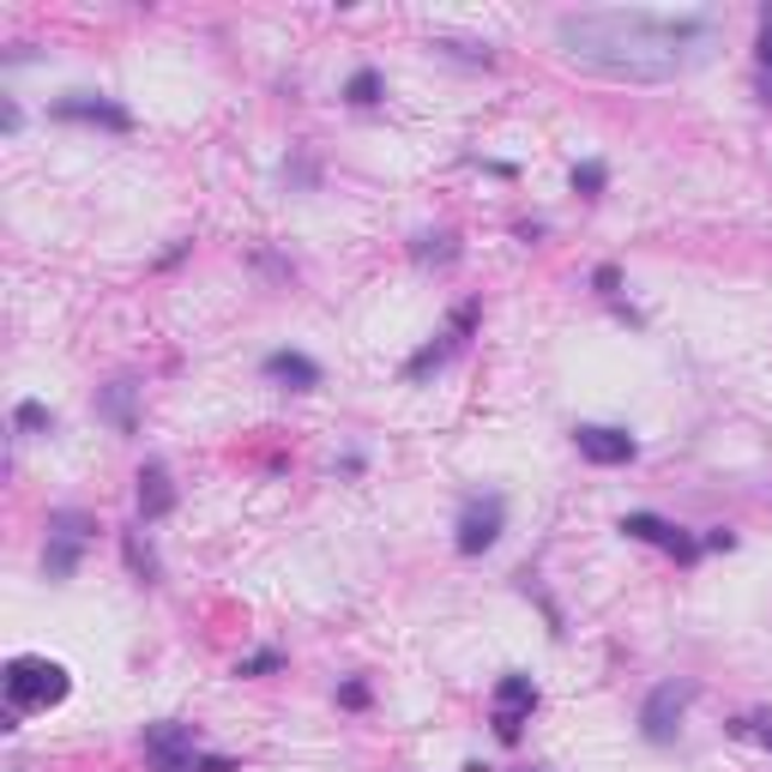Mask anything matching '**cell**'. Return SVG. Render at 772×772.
Listing matches in <instances>:
<instances>
[{
    "mask_svg": "<svg viewBox=\"0 0 772 772\" xmlns=\"http://www.w3.org/2000/svg\"><path fill=\"white\" fill-rule=\"evenodd\" d=\"M380 97H386V79H380L375 67H356L351 85H344V103H351V109H375Z\"/></svg>",
    "mask_w": 772,
    "mask_h": 772,
    "instance_id": "15",
    "label": "cell"
},
{
    "mask_svg": "<svg viewBox=\"0 0 772 772\" xmlns=\"http://www.w3.org/2000/svg\"><path fill=\"white\" fill-rule=\"evenodd\" d=\"M730 730H737V737H754L761 749H772V718H737Z\"/></svg>",
    "mask_w": 772,
    "mask_h": 772,
    "instance_id": "22",
    "label": "cell"
},
{
    "mask_svg": "<svg viewBox=\"0 0 772 772\" xmlns=\"http://www.w3.org/2000/svg\"><path fill=\"white\" fill-rule=\"evenodd\" d=\"M754 61H761V73H772V7H761V43H754Z\"/></svg>",
    "mask_w": 772,
    "mask_h": 772,
    "instance_id": "23",
    "label": "cell"
},
{
    "mask_svg": "<svg viewBox=\"0 0 772 772\" xmlns=\"http://www.w3.org/2000/svg\"><path fill=\"white\" fill-rule=\"evenodd\" d=\"M694 682H658V688L646 694V706H640V737L646 742H676V730H682V718H688V706H694Z\"/></svg>",
    "mask_w": 772,
    "mask_h": 772,
    "instance_id": "3",
    "label": "cell"
},
{
    "mask_svg": "<svg viewBox=\"0 0 772 772\" xmlns=\"http://www.w3.org/2000/svg\"><path fill=\"white\" fill-rule=\"evenodd\" d=\"M501 525H507V501L501 495H471L465 507H459V525H453L459 556H483V549H495Z\"/></svg>",
    "mask_w": 772,
    "mask_h": 772,
    "instance_id": "6",
    "label": "cell"
},
{
    "mask_svg": "<svg viewBox=\"0 0 772 772\" xmlns=\"http://www.w3.org/2000/svg\"><path fill=\"white\" fill-rule=\"evenodd\" d=\"M97 417L115 435H139V380H109L97 393Z\"/></svg>",
    "mask_w": 772,
    "mask_h": 772,
    "instance_id": "13",
    "label": "cell"
},
{
    "mask_svg": "<svg viewBox=\"0 0 772 772\" xmlns=\"http://www.w3.org/2000/svg\"><path fill=\"white\" fill-rule=\"evenodd\" d=\"M471 332H478V302H459V308H453V320H447V332H441L435 344H422L417 356H410V363H405V375H410V380H422L429 368L453 363V356L471 344Z\"/></svg>",
    "mask_w": 772,
    "mask_h": 772,
    "instance_id": "8",
    "label": "cell"
},
{
    "mask_svg": "<svg viewBox=\"0 0 772 772\" xmlns=\"http://www.w3.org/2000/svg\"><path fill=\"white\" fill-rule=\"evenodd\" d=\"M556 43L586 73L628 79V85H664L694 73L718 49V19L712 12H646V7L561 12Z\"/></svg>",
    "mask_w": 772,
    "mask_h": 772,
    "instance_id": "1",
    "label": "cell"
},
{
    "mask_svg": "<svg viewBox=\"0 0 772 772\" xmlns=\"http://www.w3.org/2000/svg\"><path fill=\"white\" fill-rule=\"evenodd\" d=\"M700 549H737V532H725V525H718V532L700 537Z\"/></svg>",
    "mask_w": 772,
    "mask_h": 772,
    "instance_id": "26",
    "label": "cell"
},
{
    "mask_svg": "<svg viewBox=\"0 0 772 772\" xmlns=\"http://www.w3.org/2000/svg\"><path fill=\"white\" fill-rule=\"evenodd\" d=\"M139 489H133V501H139V519L146 525H158V519H170L175 513V483H170V465H139V478H133Z\"/></svg>",
    "mask_w": 772,
    "mask_h": 772,
    "instance_id": "12",
    "label": "cell"
},
{
    "mask_svg": "<svg viewBox=\"0 0 772 772\" xmlns=\"http://www.w3.org/2000/svg\"><path fill=\"white\" fill-rule=\"evenodd\" d=\"M200 772H242L229 754H200Z\"/></svg>",
    "mask_w": 772,
    "mask_h": 772,
    "instance_id": "27",
    "label": "cell"
},
{
    "mask_svg": "<svg viewBox=\"0 0 772 772\" xmlns=\"http://www.w3.org/2000/svg\"><path fill=\"white\" fill-rule=\"evenodd\" d=\"M532 712H537V682L519 676V671H507V676L495 682V706H489V718H495V737L513 749V742L525 737V725H532Z\"/></svg>",
    "mask_w": 772,
    "mask_h": 772,
    "instance_id": "5",
    "label": "cell"
},
{
    "mask_svg": "<svg viewBox=\"0 0 772 772\" xmlns=\"http://www.w3.org/2000/svg\"><path fill=\"white\" fill-rule=\"evenodd\" d=\"M121 549H127V568L139 579H158V556H151V544H139V532H121Z\"/></svg>",
    "mask_w": 772,
    "mask_h": 772,
    "instance_id": "17",
    "label": "cell"
},
{
    "mask_svg": "<svg viewBox=\"0 0 772 772\" xmlns=\"http://www.w3.org/2000/svg\"><path fill=\"white\" fill-rule=\"evenodd\" d=\"M603 187H610V170H603V163H573V193H586V200H598Z\"/></svg>",
    "mask_w": 772,
    "mask_h": 772,
    "instance_id": "19",
    "label": "cell"
},
{
    "mask_svg": "<svg viewBox=\"0 0 772 772\" xmlns=\"http://www.w3.org/2000/svg\"><path fill=\"white\" fill-rule=\"evenodd\" d=\"M591 285H598V296H615V290H622V272H615V266H598Z\"/></svg>",
    "mask_w": 772,
    "mask_h": 772,
    "instance_id": "25",
    "label": "cell"
},
{
    "mask_svg": "<svg viewBox=\"0 0 772 772\" xmlns=\"http://www.w3.org/2000/svg\"><path fill=\"white\" fill-rule=\"evenodd\" d=\"M761 103H772V73H761Z\"/></svg>",
    "mask_w": 772,
    "mask_h": 772,
    "instance_id": "28",
    "label": "cell"
},
{
    "mask_svg": "<svg viewBox=\"0 0 772 772\" xmlns=\"http://www.w3.org/2000/svg\"><path fill=\"white\" fill-rule=\"evenodd\" d=\"M278 664H285L278 652H254V658H242V664H236V676H272Z\"/></svg>",
    "mask_w": 772,
    "mask_h": 772,
    "instance_id": "21",
    "label": "cell"
},
{
    "mask_svg": "<svg viewBox=\"0 0 772 772\" xmlns=\"http://www.w3.org/2000/svg\"><path fill=\"white\" fill-rule=\"evenodd\" d=\"M339 706H351V712H363V706H368V682H344V688H339Z\"/></svg>",
    "mask_w": 772,
    "mask_h": 772,
    "instance_id": "24",
    "label": "cell"
},
{
    "mask_svg": "<svg viewBox=\"0 0 772 772\" xmlns=\"http://www.w3.org/2000/svg\"><path fill=\"white\" fill-rule=\"evenodd\" d=\"M92 532H97V525L85 519V513H73V507L49 513V549H43V573H49V579H73V568H79V556H85V544H92Z\"/></svg>",
    "mask_w": 772,
    "mask_h": 772,
    "instance_id": "4",
    "label": "cell"
},
{
    "mask_svg": "<svg viewBox=\"0 0 772 772\" xmlns=\"http://www.w3.org/2000/svg\"><path fill=\"white\" fill-rule=\"evenodd\" d=\"M12 422H19V435H55V410H49L43 398H24V405L12 410Z\"/></svg>",
    "mask_w": 772,
    "mask_h": 772,
    "instance_id": "16",
    "label": "cell"
},
{
    "mask_svg": "<svg viewBox=\"0 0 772 772\" xmlns=\"http://www.w3.org/2000/svg\"><path fill=\"white\" fill-rule=\"evenodd\" d=\"M435 49H441V55H459V61H471V67H489V49H478V43H453V36H435Z\"/></svg>",
    "mask_w": 772,
    "mask_h": 772,
    "instance_id": "20",
    "label": "cell"
},
{
    "mask_svg": "<svg viewBox=\"0 0 772 772\" xmlns=\"http://www.w3.org/2000/svg\"><path fill=\"white\" fill-rule=\"evenodd\" d=\"M573 447L586 465H628L640 453V441L628 429H610V422H579L573 429Z\"/></svg>",
    "mask_w": 772,
    "mask_h": 772,
    "instance_id": "11",
    "label": "cell"
},
{
    "mask_svg": "<svg viewBox=\"0 0 772 772\" xmlns=\"http://www.w3.org/2000/svg\"><path fill=\"white\" fill-rule=\"evenodd\" d=\"M55 121H85V127H109V133H133V115L121 109L115 97H103V92H67L55 103Z\"/></svg>",
    "mask_w": 772,
    "mask_h": 772,
    "instance_id": "10",
    "label": "cell"
},
{
    "mask_svg": "<svg viewBox=\"0 0 772 772\" xmlns=\"http://www.w3.org/2000/svg\"><path fill=\"white\" fill-rule=\"evenodd\" d=\"M410 254H417L422 266H429V260L447 266V260H459V242L453 236H417V248H410Z\"/></svg>",
    "mask_w": 772,
    "mask_h": 772,
    "instance_id": "18",
    "label": "cell"
},
{
    "mask_svg": "<svg viewBox=\"0 0 772 772\" xmlns=\"http://www.w3.org/2000/svg\"><path fill=\"white\" fill-rule=\"evenodd\" d=\"M537 772H544V766H537Z\"/></svg>",
    "mask_w": 772,
    "mask_h": 772,
    "instance_id": "29",
    "label": "cell"
},
{
    "mask_svg": "<svg viewBox=\"0 0 772 772\" xmlns=\"http://www.w3.org/2000/svg\"><path fill=\"white\" fill-rule=\"evenodd\" d=\"M0 688H7V730H19L24 712H49V706L67 700V694H73V676L61 671L55 658L19 652V658H7V671H0Z\"/></svg>",
    "mask_w": 772,
    "mask_h": 772,
    "instance_id": "2",
    "label": "cell"
},
{
    "mask_svg": "<svg viewBox=\"0 0 772 772\" xmlns=\"http://www.w3.org/2000/svg\"><path fill=\"white\" fill-rule=\"evenodd\" d=\"M266 380L290 386V393H314V386H320V363H314V356H302V351H272V356H266Z\"/></svg>",
    "mask_w": 772,
    "mask_h": 772,
    "instance_id": "14",
    "label": "cell"
},
{
    "mask_svg": "<svg viewBox=\"0 0 772 772\" xmlns=\"http://www.w3.org/2000/svg\"><path fill=\"white\" fill-rule=\"evenodd\" d=\"M622 532L640 537V544H652V549H664V556H676V561H700L706 556L700 537H688L682 525L658 519V513H622Z\"/></svg>",
    "mask_w": 772,
    "mask_h": 772,
    "instance_id": "9",
    "label": "cell"
},
{
    "mask_svg": "<svg viewBox=\"0 0 772 772\" xmlns=\"http://www.w3.org/2000/svg\"><path fill=\"white\" fill-rule=\"evenodd\" d=\"M146 761L158 772H200V737L182 718H158L146 725Z\"/></svg>",
    "mask_w": 772,
    "mask_h": 772,
    "instance_id": "7",
    "label": "cell"
}]
</instances>
